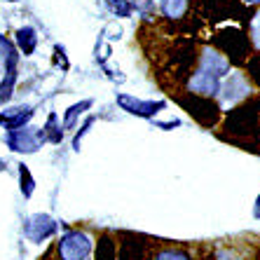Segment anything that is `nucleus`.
<instances>
[{"label":"nucleus","instance_id":"11","mask_svg":"<svg viewBox=\"0 0 260 260\" xmlns=\"http://www.w3.org/2000/svg\"><path fill=\"white\" fill-rule=\"evenodd\" d=\"M251 33H253V43L260 47V14H255L253 24H251Z\"/></svg>","mask_w":260,"mask_h":260},{"label":"nucleus","instance_id":"13","mask_svg":"<svg viewBox=\"0 0 260 260\" xmlns=\"http://www.w3.org/2000/svg\"><path fill=\"white\" fill-rule=\"evenodd\" d=\"M255 213H258V216H260V200H258V209H255Z\"/></svg>","mask_w":260,"mask_h":260},{"label":"nucleus","instance_id":"4","mask_svg":"<svg viewBox=\"0 0 260 260\" xmlns=\"http://www.w3.org/2000/svg\"><path fill=\"white\" fill-rule=\"evenodd\" d=\"M117 103L122 106V110H127V113L139 117H152L167 106L164 101H143V99L129 96V94H117Z\"/></svg>","mask_w":260,"mask_h":260},{"label":"nucleus","instance_id":"6","mask_svg":"<svg viewBox=\"0 0 260 260\" xmlns=\"http://www.w3.org/2000/svg\"><path fill=\"white\" fill-rule=\"evenodd\" d=\"M17 47L19 52H24V56H30L33 52H36L38 47V36H36V28L33 26H21V28L17 30Z\"/></svg>","mask_w":260,"mask_h":260},{"label":"nucleus","instance_id":"9","mask_svg":"<svg viewBox=\"0 0 260 260\" xmlns=\"http://www.w3.org/2000/svg\"><path fill=\"white\" fill-rule=\"evenodd\" d=\"M91 99H85V101H80V103H75V106H71L68 108V113H66V117H63V129H71L73 124H75V120H78L82 113H85L87 108H91Z\"/></svg>","mask_w":260,"mask_h":260},{"label":"nucleus","instance_id":"3","mask_svg":"<svg viewBox=\"0 0 260 260\" xmlns=\"http://www.w3.org/2000/svg\"><path fill=\"white\" fill-rule=\"evenodd\" d=\"M40 141H45V132L43 129H33V127H21L7 134V143L12 145V150H26L33 152L38 150Z\"/></svg>","mask_w":260,"mask_h":260},{"label":"nucleus","instance_id":"8","mask_svg":"<svg viewBox=\"0 0 260 260\" xmlns=\"http://www.w3.org/2000/svg\"><path fill=\"white\" fill-rule=\"evenodd\" d=\"M190 3L188 0H159V10L167 19H181L183 14L188 12Z\"/></svg>","mask_w":260,"mask_h":260},{"label":"nucleus","instance_id":"12","mask_svg":"<svg viewBox=\"0 0 260 260\" xmlns=\"http://www.w3.org/2000/svg\"><path fill=\"white\" fill-rule=\"evenodd\" d=\"M242 3H246V5H260V0H242Z\"/></svg>","mask_w":260,"mask_h":260},{"label":"nucleus","instance_id":"5","mask_svg":"<svg viewBox=\"0 0 260 260\" xmlns=\"http://www.w3.org/2000/svg\"><path fill=\"white\" fill-rule=\"evenodd\" d=\"M30 117H33V108L30 106H17V108H10L5 113H0V124L7 132H14V129L24 127Z\"/></svg>","mask_w":260,"mask_h":260},{"label":"nucleus","instance_id":"2","mask_svg":"<svg viewBox=\"0 0 260 260\" xmlns=\"http://www.w3.org/2000/svg\"><path fill=\"white\" fill-rule=\"evenodd\" d=\"M0 47H5V73H7V78L3 80V85H0V103H5V101H10L12 89H14V82H17L19 54H17V49H14V45L10 43V40H5L3 36H0Z\"/></svg>","mask_w":260,"mask_h":260},{"label":"nucleus","instance_id":"14","mask_svg":"<svg viewBox=\"0 0 260 260\" xmlns=\"http://www.w3.org/2000/svg\"><path fill=\"white\" fill-rule=\"evenodd\" d=\"M7 3H17V0H7Z\"/></svg>","mask_w":260,"mask_h":260},{"label":"nucleus","instance_id":"7","mask_svg":"<svg viewBox=\"0 0 260 260\" xmlns=\"http://www.w3.org/2000/svg\"><path fill=\"white\" fill-rule=\"evenodd\" d=\"M220 89L225 91V101H230L235 103L237 99L242 96V94H246L248 91V85H246V80H244V75H230V80L225 82V87H220Z\"/></svg>","mask_w":260,"mask_h":260},{"label":"nucleus","instance_id":"10","mask_svg":"<svg viewBox=\"0 0 260 260\" xmlns=\"http://www.w3.org/2000/svg\"><path fill=\"white\" fill-rule=\"evenodd\" d=\"M108 3V10L115 17H132V10H134V3H129V0H106Z\"/></svg>","mask_w":260,"mask_h":260},{"label":"nucleus","instance_id":"1","mask_svg":"<svg viewBox=\"0 0 260 260\" xmlns=\"http://www.w3.org/2000/svg\"><path fill=\"white\" fill-rule=\"evenodd\" d=\"M228 73H230V63L225 56H220L218 52H204L200 68L190 80V89L202 96H216Z\"/></svg>","mask_w":260,"mask_h":260}]
</instances>
